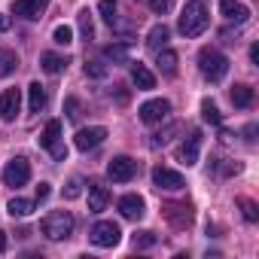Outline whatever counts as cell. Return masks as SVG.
Listing matches in <instances>:
<instances>
[{"mask_svg": "<svg viewBox=\"0 0 259 259\" xmlns=\"http://www.w3.org/2000/svg\"><path fill=\"white\" fill-rule=\"evenodd\" d=\"M165 217H168L171 226L186 229V226L192 223V207H189V204H165Z\"/></svg>", "mask_w": 259, "mask_h": 259, "instance_id": "obj_15", "label": "cell"}, {"mask_svg": "<svg viewBox=\"0 0 259 259\" xmlns=\"http://www.w3.org/2000/svg\"><path fill=\"white\" fill-rule=\"evenodd\" d=\"M98 13H101V19H104L110 28H113V22L119 19V16H116V4H113V0H101V4H98Z\"/></svg>", "mask_w": 259, "mask_h": 259, "instance_id": "obj_30", "label": "cell"}, {"mask_svg": "<svg viewBox=\"0 0 259 259\" xmlns=\"http://www.w3.org/2000/svg\"><path fill=\"white\" fill-rule=\"evenodd\" d=\"M40 67H43L46 73H61V70L67 67V58H64V55H55V52H43V55H40Z\"/></svg>", "mask_w": 259, "mask_h": 259, "instance_id": "obj_20", "label": "cell"}, {"mask_svg": "<svg viewBox=\"0 0 259 259\" xmlns=\"http://www.w3.org/2000/svg\"><path fill=\"white\" fill-rule=\"evenodd\" d=\"M153 183L159 189H183V174L174 171V168L159 165V168H153Z\"/></svg>", "mask_w": 259, "mask_h": 259, "instance_id": "obj_10", "label": "cell"}, {"mask_svg": "<svg viewBox=\"0 0 259 259\" xmlns=\"http://www.w3.org/2000/svg\"><path fill=\"white\" fill-rule=\"evenodd\" d=\"M119 213H122L125 220H141V217L147 213V204H144L141 195H122V198H119Z\"/></svg>", "mask_w": 259, "mask_h": 259, "instance_id": "obj_13", "label": "cell"}, {"mask_svg": "<svg viewBox=\"0 0 259 259\" xmlns=\"http://www.w3.org/2000/svg\"><path fill=\"white\" fill-rule=\"evenodd\" d=\"M198 70L204 73V79H210V82H220V79L229 73V58H226L223 52H217V49L204 46V49L198 52Z\"/></svg>", "mask_w": 259, "mask_h": 259, "instance_id": "obj_3", "label": "cell"}, {"mask_svg": "<svg viewBox=\"0 0 259 259\" xmlns=\"http://www.w3.org/2000/svg\"><path fill=\"white\" fill-rule=\"evenodd\" d=\"M168 28L165 25H153L150 28V34H147V49L150 52H159V49H165V43H168Z\"/></svg>", "mask_w": 259, "mask_h": 259, "instance_id": "obj_19", "label": "cell"}, {"mask_svg": "<svg viewBox=\"0 0 259 259\" xmlns=\"http://www.w3.org/2000/svg\"><path fill=\"white\" fill-rule=\"evenodd\" d=\"M250 61H253V64H259V43H253V46H250Z\"/></svg>", "mask_w": 259, "mask_h": 259, "instance_id": "obj_39", "label": "cell"}, {"mask_svg": "<svg viewBox=\"0 0 259 259\" xmlns=\"http://www.w3.org/2000/svg\"><path fill=\"white\" fill-rule=\"evenodd\" d=\"M107 174H110V180H116V183H128V180L138 174V162L128 159V156H116V159H110Z\"/></svg>", "mask_w": 259, "mask_h": 259, "instance_id": "obj_6", "label": "cell"}, {"mask_svg": "<svg viewBox=\"0 0 259 259\" xmlns=\"http://www.w3.org/2000/svg\"><path fill=\"white\" fill-rule=\"evenodd\" d=\"M55 144H61V122H58V119L46 122L43 135H40V147H43V150H52Z\"/></svg>", "mask_w": 259, "mask_h": 259, "instance_id": "obj_18", "label": "cell"}, {"mask_svg": "<svg viewBox=\"0 0 259 259\" xmlns=\"http://www.w3.org/2000/svg\"><path fill=\"white\" fill-rule=\"evenodd\" d=\"M220 13L235 25H244L250 19V10H247V4H241V0H220Z\"/></svg>", "mask_w": 259, "mask_h": 259, "instance_id": "obj_14", "label": "cell"}, {"mask_svg": "<svg viewBox=\"0 0 259 259\" xmlns=\"http://www.w3.org/2000/svg\"><path fill=\"white\" fill-rule=\"evenodd\" d=\"M159 70L165 73V76H174L177 73V52H171V49H159Z\"/></svg>", "mask_w": 259, "mask_h": 259, "instance_id": "obj_22", "label": "cell"}, {"mask_svg": "<svg viewBox=\"0 0 259 259\" xmlns=\"http://www.w3.org/2000/svg\"><path fill=\"white\" fill-rule=\"evenodd\" d=\"M79 192H82V183H79V180H70V183L64 186V198H79Z\"/></svg>", "mask_w": 259, "mask_h": 259, "instance_id": "obj_35", "label": "cell"}, {"mask_svg": "<svg viewBox=\"0 0 259 259\" xmlns=\"http://www.w3.org/2000/svg\"><path fill=\"white\" fill-rule=\"evenodd\" d=\"M156 244V232H138L135 235V247L144 250V247H153Z\"/></svg>", "mask_w": 259, "mask_h": 259, "instance_id": "obj_33", "label": "cell"}, {"mask_svg": "<svg viewBox=\"0 0 259 259\" xmlns=\"http://www.w3.org/2000/svg\"><path fill=\"white\" fill-rule=\"evenodd\" d=\"M132 79H135V85L144 89V92H147V89H156V76H153V70H150L147 64H141V61L132 64Z\"/></svg>", "mask_w": 259, "mask_h": 259, "instance_id": "obj_16", "label": "cell"}, {"mask_svg": "<svg viewBox=\"0 0 259 259\" xmlns=\"http://www.w3.org/2000/svg\"><path fill=\"white\" fill-rule=\"evenodd\" d=\"M22 110V92L19 89H7L4 95H0V119L4 122H13Z\"/></svg>", "mask_w": 259, "mask_h": 259, "instance_id": "obj_9", "label": "cell"}, {"mask_svg": "<svg viewBox=\"0 0 259 259\" xmlns=\"http://www.w3.org/2000/svg\"><path fill=\"white\" fill-rule=\"evenodd\" d=\"M43 107H46V92H43L40 82H31L28 85V110L31 113H40Z\"/></svg>", "mask_w": 259, "mask_h": 259, "instance_id": "obj_21", "label": "cell"}, {"mask_svg": "<svg viewBox=\"0 0 259 259\" xmlns=\"http://www.w3.org/2000/svg\"><path fill=\"white\" fill-rule=\"evenodd\" d=\"M232 104L235 107H250L253 104V89L250 85H235L232 89Z\"/></svg>", "mask_w": 259, "mask_h": 259, "instance_id": "obj_26", "label": "cell"}, {"mask_svg": "<svg viewBox=\"0 0 259 259\" xmlns=\"http://www.w3.org/2000/svg\"><path fill=\"white\" fill-rule=\"evenodd\" d=\"M76 25H79V34H82V40L89 43V40L95 37V25H92V13H89V10H79V16H76Z\"/></svg>", "mask_w": 259, "mask_h": 259, "instance_id": "obj_25", "label": "cell"}, {"mask_svg": "<svg viewBox=\"0 0 259 259\" xmlns=\"http://www.w3.org/2000/svg\"><path fill=\"white\" fill-rule=\"evenodd\" d=\"M52 40H55L58 46H70V43H73V28H70V25H58V28L52 31Z\"/></svg>", "mask_w": 259, "mask_h": 259, "instance_id": "obj_29", "label": "cell"}, {"mask_svg": "<svg viewBox=\"0 0 259 259\" xmlns=\"http://www.w3.org/2000/svg\"><path fill=\"white\" fill-rule=\"evenodd\" d=\"M7 250V232H0V253Z\"/></svg>", "mask_w": 259, "mask_h": 259, "instance_id": "obj_41", "label": "cell"}, {"mask_svg": "<svg viewBox=\"0 0 259 259\" xmlns=\"http://www.w3.org/2000/svg\"><path fill=\"white\" fill-rule=\"evenodd\" d=\"M104 55L113 61V64H128V43H110L104 49Z\"/></svg>", "mask_w": 259, "mask_h": 259, "instance_id": "obj_24", "label": "cell"}, {"mask_svg": "<svg viewBox=\"0 0 259 259\" xmlns=\"http://www.w3.org/2000/svg\"><path fill=\"white\" fill-rule=\"evenodd\" d=\"M168 113H171V104H168L165 98H153V101L141 104V122H147V125H156V122H162Z\"/></svg>", "mask_w": 259, "mask_h": 259, "instance_id": "obj_8", "label": "cell"}, {"mask_svg": "<svg viewBox=\"0 0 259 259\" xmlns=\"http://www.w3.org/2000/svg\"><path fill=\"white\" fill-rule=\"evenodd\" d=\"M49 153H52V156H55V159H58V162H61V159H64V156H67V150H64V147H61V144H55V147H52V150H49Z\"/></svg>", "mask_w": 259, "mask_h": 259, "instance_id": "obj_38", "label": "cell"}, {"mask_svg": "<svg viewBox=\"0 0 259 259\" xmlns=\"http://www.w3.org/2000/svg\"><path fill=\"white\" fill-rule=\"evenodd\" d=\"M73 217L67 213V210H52V213H46L43 217V223H40V232L49 238V241H64V238H70L73 235Z\"/></svg>", "mask_w": 259, "mask_h": 259, "instance_id": "obj_2", "label": "cell"}, {"mask_svg": "<svg viewBox=\"0 0 259 259\" xmlns=\"http://www.w3.org/2000/svg\"><path fill=\"white\" fill-rule=\"evenodd\" d=\"M16 67H19V58H16V52L0 46V79H4V76H10Z\"/></svg>", "mask_w": 259, "mask_h": 259, "instance_id": "obj_23", "label": "cell"}, {"mask_svg": "<svg viewBox=\"0 0 259 259\" xmlns=\"http://www.w3.org/2000/svg\"><path fill=\"white\" fill-rule=\"evenodd\" d=\"M207 25H210V19H207V10H204L201 0H186V7L180 13V22H177L180 34L183 37H198V34L207 31Z\"/></svg>", "mask_w": 259, "mask_h": 259, "instance_id": "obj_1", "label": "cell"}, {"mask_svg": "<svg viewBox=\"0 0 259 259\" xmlns=\"http://www.w3.org/2000/svg\"><path fill=\"white\" fill-rule=\"evenodd\" d=\"M201 119L210 122V125H220V122H223V113L217 110L213 101H201Z\"/></svg>", "mask_w": 259, "mask_h": 259, "instance_id": "obj_28", "label": "cell"}, {"mask_svg": "<svg viewBox=\"0 0 259 259\" xmlns=\"http://www.w3.org/2000/svg\"><path fill=\"white\" fill-rule=\"evenodd\" d=\"M89 238H92V244H95V247H116V244H119V238H122V232H119V226H116L113 220H101V223H95V226H92Z\"/></svg>", "mask_w": 259, "mask_h": 259, "instance_id": "obj_4", "label": "cell"}, {"mask_svg": "<svg viewBox=\"0 0 259 259\" xmlns=\"http://www.w3.org/2000/svg\"><path fill=\"white\" fill-rule=\"evenodd\" d=\"M147 4H150V10H153V13H159V16H162V13H168L171 0H147Z\"/></svg>", "mask_w": 259, "mask_h": 259, "instance_id": "obj_36", "label": "cell"}, {"mask_svg": "<svg viewBox=\"0 0 259 259\" xmlns=\"http://www.w3.org/2000/svg\"><path fill=\"white\" fill-rule=\"evenodd\" d=\"M46 7H49V0H16V4H13L16 16H22L28 22H37L46 13Z\"/></svg>", "mask_w": 259, "mask_h": 259, "instance_id": "obj_11", "label": "cell"}, {"mask_svg": "<svg viewBox=\"0 0 259 259\" xmlns=\"http://www.w3.org/2000/svg\"><path fill=\"white\" fill-rule=\"evenodd\" d=\"M28 180H31V165H28V159L16 156V159L4 168V183L13 186V189H19V186H25Z\"/></svg>", "mask_w": 259, "mask_h": 259, "instance_id": "obj_5", "label": "cell"}, {"mask_svg": "<svg viewBox=\"0 0 259 259\" xmlns=\"http://www.w3.org/2000/svg\"><path fill=\"white\" fill-rule=\"evenodd\" d=\"M85 76H95V79H104L107 76V67L101 61H85Z\"/></svg>", "mask_w": 259, "mask_h": 259, "instance_id": "obj_32", "label": "cell"}, {"mask_svg": "<svg viewBox=\"0 0 259 259\" xmlns=\"http://www.w3.org/2000/svg\"><path fill=\"white\" fill-rule=\"evenodd\" d=\"M7 210H10L13 217H31V210H34V201H28V198H13V201L7 204Z\"/></svg>", "mask_w": 259, "mask_h": 259, "instance_id": "obj_27", "label": "cell"}, {"mask_svg": "<svg viewBox=\"0 0 259 259\" xmlns=\"http://www.w3.org/2000/svg\"><path fill=\"white\" fill-rule=\"evenodd\" d=\"M64 110H67V119H70V122L79 119V101H76V98H67V101H64Z\"/></svg>", "mask_w": 259, "mask_h": 259, "instance_id": "obj_34", "label": "cell"}, {"mask_svg": "<svg viewBox=\"0 0 259 259\" xmlns=\"http://www.w3.org/2000/svg\"><path fill=\"white\" fill-rule=\"evenodd\" d=\"M49 192H52V189H49V183H40V186H37V201H46V198H49Z\"/></svg>", "mask_w": 259, "mask_h": 259, "instance_id": "obj_37", "label": "cell"}, {"mask_svg": "<svg viewBox=\"0 0 259 259\" xmlns=\"http://www.w3.org/2000/svg\"><path fill=\"white\" fill-rule=\"evenodd\" d=\"M198 150H201V135L192 132V135L177 147V159H180L183 165H195V162H198Z\"/></svg>", "mask_w": 259, "mask_h": 259, "instance_id": "obj_12", "label": "cell"}, {"mask_svg": "<svg viewBox=\"0 0 259 259\" xmlns=\"http://www.w3.org/2000/svg\"><path fill=\"white\" fill-rule=\"evenodd\" d=\"M4 31H10V19H7L4 13H0V34H4Z\"/></svg>", "mask_w": 259, "mask_h": 259, "instance_id": "obj_40", "label": "cell"}, {"mask_svg": "<svg viewBox=\"0 0 259 259\" xmlns=\"http://www.w3.org/2000/svg\"><path fill=\"white\" fill-rule=\"evenodd\" d=\"M104 141H107V128H101V125H92V128H79V132H76V138H73L76 150H82V153H89V150L101 147Z\"/></svg>", "mask_w": 259, "mask_h": 259, "instance_id": "obj_7", "label": "cell"}, {"mask_svg": "<svg viewBox=\"0 0 259 259\" xmlns=\"http://www.w3.org/2000/svg\"><path fill=\"white\" fill-rule=\"evenodd\" d=\"M238 204H241V210H244V220H247V223H256V220H259V207H256V201L241 198Z\"/></svg>", "mask_w": 259, "mask_h": 259, "instance_id": "obj_31", "label": "cell"}, {"mask_svg": "<svg viewBox=\"0 0 259 259\" xmlns=\"http://www.w3.org/2000/svg\"><path fill=\"white\" fill-rule=\"evenodd\" d=\"M107 201H110V192H107L104 186L92 183V186H89V213H101V210L107 207Z\"/></svg>", "mask_w": 259, "mask_h": 259, "instance_id": "obj_17", "label": "cell"}]
</instances>
